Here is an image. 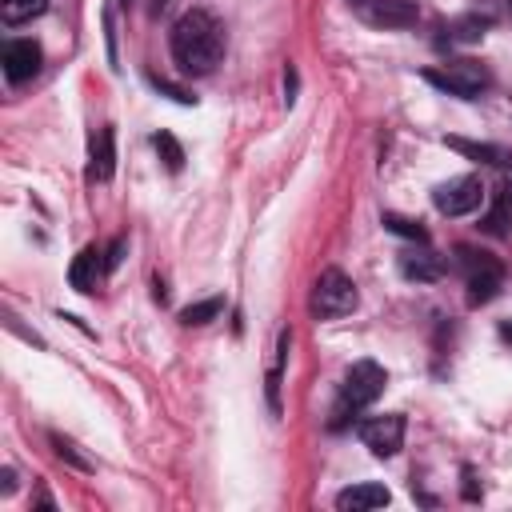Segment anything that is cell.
Here are the masks:
<instances>
[{
	"label": "cell",
	"instance_id": "16",
	"mask_svg": "<svg viewBox=\"0 0 512 512\" xmlns=\"http://www.w3.org/2000/svg\"><path fill=\"white\" fill-rule=\"evenodd\" d=\"M152 144H156V152H160V160H164L168 172H180L184 168V148H180V140L172 132H156Z\"/></svg>",
	"mask_w": 512,
	"mask_h": 512
},
{
	"label": "cell",
	"instance_id": "3",
	"mask_svg": "<svg viewBox=\"0 0 512 512\" xmlns=\"http://www.w3.org/2000/svg\"><path fill=\"white\" fill-rule=\"evenodd\" d=\"M356 284L340 272V268H324L320 276H316V284H312V300H308V308H312V316L316 320H336V316H348L352 308H356Z\"/></svg>",
	"mask_w": 512,
	"mask_h": 512
},
{
	"label": "cell",
	"instance_id": "20",
	"mask_svg": "<svg viewBox=\"0 0 512 512\" xmlns=\"http://www.w3.org/2000/svg\"><path fill=\"white\" fill-rule=\"evenodd\" d=\"M480 28H484V20H480V16H468L464 24H456V32H452V40H480V36H484Z\"/></svg>",
	"mask_w": 512,
	"mask_h": 512
},
{
	"label": "cell",
	"instance_id": "19",
	"mask_svg": "<svg viewBox=\"0 0 512 512\" xmlns=\"http://www.w3.org/2000/svg\"><path fill=\"white\" fill-rule=\"evenodd\" d=\"M504 208H508V200H500V204L484 216V232H492V236H504V232H508V212H504Z\"/></svg>",
	"mask_w": 512,
	"mask_h": 512
},
{
	"label": "cell",
	"instance_id": "7",
	"mask_svg": "<svg viewBox=\"0 0 512 512\" xmlns=\"http://www.w3.org/2000/svg\"><path fill=\"white\" fill-rule=\"evenodd\" d=\"M432 204L444 212V216H468L484 204V184L476 176H460V180H448L432 192Z\"/></svg>",
	"mask_w": 512,
	"mask_h": 512
},
{
	"label": "cell",
	"instance_id": "24",
	"mask_svg": "<svg viewBox=\"0 0 512 512\" xmlns=\"http://www.w3.org/2000/svg\"><path fill=\"white\" fill-rule=\"evenodd\" d=\"M500 332H504V340H512V320H508V324H504Z\"/></svg>",
	"mask_w": 512,
	"mask_h": 512
},
{
	"label": "cell",
	"instance_id": "10",
	"mask_svg": "<svg viewBox=\"0 0 512 512\" xmlns=\"http://www.w3.org/2000/svg\"><path fill=\"white\" fill-rule=\"evenodd\" d=\"M104 272H108L104 252H100L96 244H88V248H80V256L72 260L68 280H72V288H76V292H92V288H96V280H100Z\"/></svg>",
	"mask_w": 512,
	"mask_h": 512
},
{
	"label": "cell",
	"instance_id": "21",
	"mask_svg": "<svg viewBox=\"0 0 512 512\" xmlns=\"http://www.w3.org/2000/svg\"><path fill=\"white\" fill-rule=\"evenodd\" d=\"M52 444H56V456H60V460H68V464H76V468H88V460H84L64 436H52Z\"/></svg>",
	"mask_w": 512,
	"mask_h": 512
},
{
	"label": "cell",
	"instance_id": "9",
	"mask_svg": "<svg viewBox=\"0 0 512 512\" xmlns=\"http://www.w3.org/2000/svg\"><path fill=\"white\" fill-rule=\"evenodd\" d=\"M40 72V44L36 40H12L4 44V76L12 84H24Z\"/></svg>",
	"mask_w": 512,
	"mask_h": 512
},
{
	"label": "cell",
	"instance_id": "17",
	"mask_svg": "<svg viewBox=\"0 0 512 512\" xmlns=\"http://www.w3.org/2000/svg\"><path fill=\"white\" fill-rule=\"evenodd\" d=\"M220 308H224V300L220 296H208V300H196V304H188L184 312H180V324H208L212 316H220Z\"/></svg>",
	"mask_w": 512,
	"mask_h": 512
},
{
	"label": "cell",
	"instance_id": "14",
	"mask_svg": "<svg viewBox=\"0 0 512 512\" xmlns=\"http://www.w3.org/2000/svg\"><path fill=\"white\" fill-rule=\"evenodd\" d=\"M44 8H48V0H0V20L4 24H28Z\"/></svg>",
	"mask_w": 512,
	"mask_h": 512
},
{
	"label": "cell",
	"instance_id": "5",
	"mask_svg": "<svg viewBox=\"0 0 512 512\" xmlns=\"http://www.w3.org/2000/svg\"><path fill=\"white\" fill-rule=\"evenodd\" d=\"M460 256H464V268H468V304L492 300L500 280H504L500 260H492L488 252H472V248H460Z\"/></svg>",
	"mask_w": 512,
	"mask_h": 512
},
{
	"label": "cell",
	"instance_id": "13",
	"mask_svg": "<svg viewBox=\"0 0 512 512\" xmlns=\"http://www.w3.org/2000/svg\"><path fill=\"white\" fill-rule=\"evenodd\" d=\"M400 272L408 280H436L444 272V260L436 252H404L400 256Z\"/></svg>",
	"mask_w": 512,
	"mask_h": 512
},
{
	"label": "cell",
	"instance_id": "18",
	"mask_svg": "<svg viewBox=\"0 0 512 512\" xmlns=\"http://www.w3.org/2000/svg\"><path fill=\"white\" fill-rule=\"evenodd\" d=\"M384 224H388V232L408 236V240H416V244H424V240H428V232H424L416 220H404V216H396V212H384Z\"/></svg>",
	"mask_w": 512,
	"mask_h": 512
},
{
	"label": "cell",
	"instance_id": "15",
	"mask_svg": "<svg viewBox=\"0 0 512 512\" xmlns=\"http://www.w3.org/2000/svg\"><path fill=\"white\" fill-rule=\"evenodd\" d=\"M444 144L456 148V152H464V156H472V160H488V164H504L508 160L496 144H476V140H460V136H444Z\"/></svg>",
	"mask_w": 512,
	"mask_h": 512
},
{
	"label": "cell",
	"instance_id": "12",
	"mask_svg": "<svg viewBox=\"0 0 512 512\" xmlns=\"http://www.w3.org/2000/svg\"><path fill=\"white\" fill-rule=\"evenodd\" d=\"M116 168V136L112 128H100L92 136V164H88V180H112Z\"/></svg>",
	"mask_w": 512,
	"mask_h": 512
},
{
	"label": "cell",
	"instance_id": "11",
	"mask_svg": "<svg viewBox=\"0 0 512 512\" xmlns=\"http://www.w3.org/2000/svg\"><path fill=\"white\" fill-rule=\"evenodd\" d=\"M392 500V492L384 484H352L344 492H336V508L344 512H372V508H384Z\"/></svg>",
	"mask_w": 512,
	"mask_h": 512
},
{
	"label": "cell",
	"instance_id": "2",
	"mask_svg": "<svg viewBox=\"0 0 512 512\" xmlns=\"http://www.w3.org/2000/svg\"><path fill=\"white\" fill-rule=\"evenodd\" d=\"M388 376L376 360H356L340 384V396H336V408H332V428H344L360 408H368L380 392H384Z\"/></svg>",
	"mask_w": 512,
	"mask_h": 512
},
{
	"label": "cell",
	"instance_id": "6",
	"mask_svg": "<svg viewBox=\"0 0 512 512\" xmlns=\"http://www.w3.org/2000/svg\"><path fill=\"white\" fill-rule=\"evenodd\" d=\"M348 8L372 28H408L416 24V0H348Z\"/></svg>",
	"mask_w": 512,
	"mask_h": 512
},
{
	"label": "cell",
	"instance_id": "1",
	"mask_svg": "<svg viewBox=\"0 0 512 512\" xmlns=\"http://www.w3.org/2000/svg\"><path fill=\"white\" fill-rule=\"evenodd\" d=\"M224 56V28L212 12L192 8L172 24V60L180 64V72L192 76H208Z\"/></svg>",
	"mask_w": 512,
	"mask_h": 512
},
{
	"label": "cell",
	"instance_id": "4",
	"mask_svg": "<svg viewBox=\"0 0 512 512\" xmlns=\"http://www.w3.org/2000/svg\"><path fill=\"white\" fill-rule=\"evenodd\" d=\"M432 84H440L444 92H452V96H480L484 88H488V68L480 64V60H468V56H460V60H448L444 68H436V72H424Z\"/></svg>",
	"mask_w": 512,
	"mask_h": 512
},
{
	"label": "cell",
	"instance_id": "22",
	"mask_svg": "<svg viewBox=\"0 0 512 512\" xmlns=\"http://www.w3.org/2000/svg\"><path fill=\"white\" fill-rule=\"evenodd\" d=\"M120 256H124V240H112V244H108V252H104V264H108V272L120 264Z\"/></svg>",
	"mask_w": 512,
	"mask_h": 512
},
{
	"label": "cell",
	"instance_id": "23",
	"mask_svg": "<svg viewBox=\"0 0 512 512\" xmlns=\"http://www.w3.org/2000/svg\"><path fill=\"white\" fill-rule=\"evenodd\" d=\"M504 200H508V204H512V172H508V176H504Z\"/></svg>",
	"mask_w": 512,
	"mask_h": 512
},
{
	"label": "cell",
	"instance_id": "8",
	"mask_svg": "<svg viewBox=\"0 0 512 512\" xmlns=\"http://www.w3.org/2000/svg\"><path fill=\"white\" fill-rule=\"evenodd\" d=\"M364 448H372V456H396L404 444V416L400 412H384V416H368L360 428Z\"/></svg>",
	"mask_w": 512,
	"mask_h": 512
}]
</instances>
